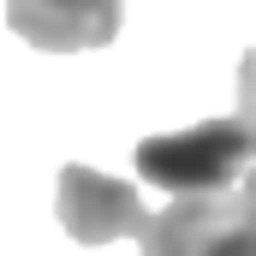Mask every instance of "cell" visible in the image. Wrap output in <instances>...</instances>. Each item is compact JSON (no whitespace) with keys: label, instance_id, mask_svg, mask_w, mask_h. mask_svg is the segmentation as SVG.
<instances>
[{"label":"cell","instance_id":"obj_1","mask_svg":"<svg viewBox=\"0 0 256 256\" xmlns=\"http://www.w3.org/2000/svg\"><path fill=\"white\" fill-rule=\"evenodd\" d=\"M250 155H256V137L232 114V120H196L185 131L143 137L131 161H137L143 185H155L167 196H220L244 185Z\"/></svg>","mask_w":256,"mask_h":256},{"label":"cell","instance_id":"obj_2","mask_svg":"<svg viewBox=\"0 0 256 256\" xmlns=\"http://www.w3.org/2000/svg\"><path fill=\"white\" fill-rule=\"evenodd\" d=\"M137 244V256H256V196L244 185L220 196H173Z\"/></svg>","mask_w":256,"mask_h":256},{"label":"cell","instance_id":"obj_3","mask_svg":"<svg viewBox=\"0 0 256 256\" xmlns=\"http://www.w3.org/2000/svg\"><path fill=\"white\" fill-rule=\"evenodd\" d=\"M54 214L78 244H108V238H143L149 232V208L137 185L114 179V173H96V167H60V196H54Z\"/></svg>","mask_w":256,"mask_h":256},{"label":"cell","instance_id":"obj_4","mask_svg":"<svg viewBox=\"0 0 256 256\" xmlns=\"http://www.w3.org/2000/svg\"><path fill=\"white\" fill-rule=\"evenodd\" d=\"M126 24V0H6V30L42 54L108 48Z\"/></svg>","mask_w":256,"mask_h":256},{"label":"cell","instance_id":"obj_5","mask_svg":"<svg viewBox=\"0 0 256 256\" xmlns=\"http://www.w3.org/2000/svg\"><path fill=\"white\" fill-rule=\"evenodd\" d=\"M238 120H244L250 137H256V48L238 60ZM244 191L256 196V155H250V173H244Z\"/></svg>","mask_w":256,"mask_h":256}]
</instances>
